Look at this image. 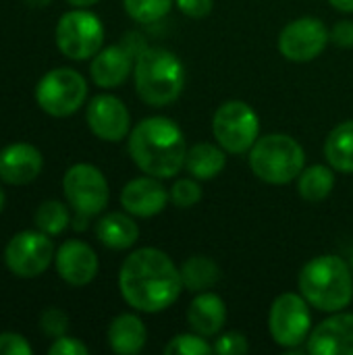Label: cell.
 <instances>
[{
  "label": "cell",
  "mask_w": 353,
  "mask_h": 355,
  "mask_svg": "<svg viewBox=\"0 0 353 355\" xmlns=\"http://www.w3.org/2000/svg\"><path fill=\"white\" fill-rule=\"evenodd\" d=\"M335 189V168L331 164L306 166L298 177V193L306 202H322Z\"/></svg>",
  "instance_id": "d4e9b609"
},
{
  "label": "cell",
  "mask_w": 353,
  "mask_h": 355,
  "mask_svg": "<svg viewBox=\"0 0 353 355\" xmlns=\"http://www.w3.org/2000/svg\"><path fill=\"white\" fill-rule=\"evenodd\" d=\"M227 166V152L218 144L202 141L187 150L185 168L198 181H210L218 177Z\"/></svg>",
  "instance_id": "7402d4cb"
},
{
  "label": "cell",
  "mask_w": 353,
  "mask_h": 355,
  "mask_svg": "<svg viewBox=\"0 0 353 355\" xmlns=\"http://www.w3.org/2000/svg\"><path fill=\"white\" fill-rule=\"evenodd\" d=\"M327 162L337 173H353V119L339 123L325 139Z\"/></svg>",
  "instance_id": "603a6c76"
},
{
  "label": "cell",
  "mask_w": 353,
  "mask_h": 355,
  "mask_svg": "<svg viewBox=\"0 0 353 355\" xmlns=\"http://www.w3.org/2000/svg\"><path fill=\"white\" fill-rule=\"evenodd\" d=\"M33 347L19 333H0V355H31Z\"/></svg>",
  "instance_id": "1f68e13d"
},
{
  "label": "cell",
  "mask_w": 353,
  "mask_h": 355,
  "mask_svg": "<svg viewBox=\"0 0 353 355\" xmlns=\"http://www.w3.org/2000/svg\"><path fill=\"white\" fill-rule=\"evenodd\" d=\"M69 223H71V214L67 206L58 200H48L40 204V208L35 210V227L50 237L60 235L69 227Z\"/></svg>",
  "instance_id": "484cf974"
},
{
  "label": "cell",
  "mask_w": 353,
  "mask_h": 355,
  "mask_svg": "<svg viewBox=\"0 0 353 355\" xmlns=\"http://www.w3.org/2000/svg\"><path fill=\"white\" fill-rule=\"evenodd\" d=\"M40 329L48 337H52V339L62 337V335H67V329H69V316L62 310H58V308H50V310H46L42 314Z\"/></svg>",
  "instance_id": "4dcf8cb0"
},
{
  "label": "cell",
  "mask_w": 353,
  "mask_h": 355,
  "mask_svg": "<svg viewBox=\"0 0 353 355\" xmlns=\"http://www.w3.org/2000/svg\"><path fill=\"white\" fill-rule=\"evenodd\" d=\"M160 181L162 179L152 175L131 179L121 191L123 210L135 218H152L160 214L171 200V193Z\"/></svg>",
  "instance_id": "2e32d148"
},
{
  "label": "cell",
  "mask_w": 353,
  "mask_h": 355,
  "mask_svg": "<svg viewBox=\"0 0 353 355\" xmlns=\"http://www.w3.org/2000/svg\"><path fill=\"white\" fill-rule=\"evenodd\" d=\"M62 191L69 206L75 210V229H83V223L104 212L110 200V189L104 173L87 162L73 164L62 177Z\"/></svg>",
  "instance_id": "8992f818"
},
{
  "label": "cell",
  "mask_w": 353,
  "mask_h": 355,
  "mask_svg": "<svg viewBox=\"0 0 353 355\" xmlns=\"http://www.w3.org/2000/svg\"><path fill=\"white\" fill-rule=\"evenodd\" d=\"M67 2L73 4V6H77V8H85V6H92V4L100 2V0H67Z\"/></svg>",
  "instance_id": "8d00e7d4"
},
{
  "label": "cell",
  "mask_w": 353,
  "mask_h": 355,
  "mask_svg": "<svg viewBox=\"0 0 353 355\" xmlns=\"http://www.w3.org/2000/svg\"><path fill=\"white\" fill-rule=\"evenodd\" d=\"M137 96L154 108L173 104L185 87V67L181 58L160 46H148L133 67Z\"/></svg>",
  "instance_id": "277c9868"
},
{
  "label": "cell",
  "mask_w": 353,
  "mask_h": 355,
  "mask_svg": "<svg viewBox=\"0 0 353 355\" xmlns=\"http://www.w3.org/2000/svg\"><path fill=\"white\" fill-rule=\"evenodd\" d=\"M87 98L85 77L69 67L48 71L35 85V102L50 116L75 114Z\"/></svg>",
  "instance_id": "ba28073f"
},
{
  "label": "cell",
  "mask_w": 353,
  "mask_h": 355,
  "mask_svg": "<svg viewBox=\"0 0 353 355\" xmlns=\"http://www.w3.org/2000/svg\"><path fill=\"white\" fill-rule=\"evenodd\" d=\"M212 135L227 154H248L260 137L258 112L243 100H227L214 110Z\"/></svg>",
  "instance_id": "52a82bcc"
},
{
  "label": "cell",
  "mask_w": 353,
  "mask_h": 355,
  "mask_svg": "<svg viewBox=\"0 0 353 355\" xmlns=\"http://www.w3.org/2000/svg\"><path fill=\"white\" fill-rule=\"evenodd\" d=\"M54 266L64 283L73 287H85L98 277L100 262L94 248H89L85 241L67 239L54 254Z\"/></svg>",
  "instance_id": "5bb4252c"
},
{
  "label": "cell",
  "mask_w": 353,
  "mask_h": 355,
  "mask_svg": "<svg viewBox=\"0 0 353 355\" xmlns=\"http://www.w3.org/2000/svg\"><path fill=\"white\" fill-rule=\"evenodd\" d=\"M54 245L44 231H21L4 248V264L19 279H35L54 260Z\"/></svg>",
  "instance_id": "8fae6325"
},
{
  "label": "cell",
  "mask_w": 353,
  "mask_h": 355,
  "mask_svg": "<svg viewBox=\"0 0 353 355\" xmlns=\"http://www.w3.org/2000/svg\"><path fill=\"white\" fill-rule=\"evenodd\" d=\"M89 131L102 139L117 144L131 133V114L125 102L112 94H98L89 100L85 110Z\"/></svg>",
  "instance_id": "4fadbf2b"
},
{
  "label": "cell",
  "mask_w": 353,
  "mask_h": 355,
  "mask_svg": "<svg viewBox=\"0 0 353 355\" xmlns=\"http://www.w3.org/2000/svg\"><path fill=\"white\" fill-rule=\"evenodd\" d=\"M175 4L183 15L191 19H202L212 12L214 0H175Z\"/></svg>",
  "instance_id": "836d02e7"
},
{
  "label": "cell",
  "mask_w": 353,
  "mask_h": 355,
  "mask_svg": "<svg viewBox=\"0 0 353 355\" xmlns=\"http://www.w3.org/2000/svg\"><path fill=\"white\" fill-rule=\"evenodd\" d=\"M352 270H353V256H352Z\"/></svg>",
  "instance_id": "ab89813d"
},
{
  "label": "cell",
  "mask_w": 353,
  "mask_h": 355,
  "mask_svg": "<svg viewBox=\"0 0 353 355\" xmlns=\"http://www.w3.org/2000/svg\"><path fill=\"white\" fill-rule=\"evenodd\" d=\"M56 46L71 60L94 58L104 44V25L98 15L75 8L64 12L56 23Z\"/></svg>",
  "instance_id": "9c48e42d"
},
{
  "label": "cell",
  "mask_w": 353,
  "mask_h": 355,
  "mask_svg": "<svg viewBox=\"0 0 353 355\" xmlns=\"http://www.w3.org/2000/svg\"><path fill=\"white\" fill-rule=\"evenodd\" d=\"M268 331L279 347L295 349L308 341L312 333L310 304L302 293H281L268 312Z\"/></svg>",
  "instance_id": "30bf717a"
},
{
  "label": "cell",
  "mask_w": 353,
  "mask_h": 355,
  "mask_svg": "<svg viewBox=\"0 0 353 355\" xmlns=\"http://www.w3.org/2000/svg\"><path fill=\"white\" fill-rule=\"evenodd\" d=\"M329 4L341 12H353V0H329Z\"/></svg>",
  "instance_id": "d590c367"
},
{
  "label": "cell",
  "mask_w": 353,
  "mask_h": 355,
  "mask_svg": "<svg viewBox=\"0 0 353 355\" xmlns=\"http://www.w3.org/2000/svg\"><path fill=\"white\" fill-rule=\"evenodd\" d=\"M306 349L312 355H353V314L333 312L312 329Z\"/></svg>",
  "instance_id": "9a60e30c"
},
{
  "label": "cell",
  "mask_w": 353,
  "mask_h": 355,
  "mask_svg": "<svg viewBox=\"0 0 353 355\" xmlns=\"http://www.w3.org/2000/svg\"><path fill=\"white\" fill-rule=\"evenodd\" d=\"M331 42L339 48H353V21H337L331 29Z\"/></svg>",
  "instance_id": "e575fe53"
},
{
  "label": "cell",
  "mask_w": 353,
  "mask_h": 355,
  "mask_svg": "<svg viewBox=\"0 0 353 355\" xmlns=\"http://www.w3.org/2000/svg\"><path fill=\"white\" fill-rule=\"evenodd\" d=\"M171 202L185 210V208H193L200 200H202V187H200V181L193 179V177H185V179H177L171 187Z\"/></svg>",
  "instance_id": "f1b7e54d"
},
{
  "label": "cell",
  "mask_w": 353,
  "mask_h": 355,
  "mask_svg": "<svg viewBox=\"0 0 353 355\" xmlns=\"http://www.w3.org/2000/svg\"><path fill=\"white\" fill-rule=\"evenodd\" d=\"M42 152L25 141L0 150V179L8 185H27L42 173Z\"/></svg>",
  "instance_id": "e0dca14e"
},
{
  "label": "cell",
  "mask_w": 353,
  "mask_h": 355,
  "mask_svg": "<svg viewBox=\"0 0 353 355\" xmlns=\"http://www.w3.org/2000/svg\"><path fill=\"white\" fill-rule=\"evenodd\" d=\"M179 270H181L183 289L191 293L210 291L221 281V266L208 256H189L179 266Z\"/></svg>",
  "instance_id": "cb8c5ba5"
},
{
  "label": "cell",
  "mask_w": 353,
  "mask_h": 355,
  "mask_svg": "<svg viewBox=\"0 0 353 355\" xmlns=\"http://www.w3.org/2000/svg\"><path fill=\"white\" fill-rule=\"evenodd\" d=\"M166 355H210L214 354V347L208 343L206 337L198 333H181L175 335L166 345H164Z\"/></svg>",
  "instance_id": "83f0119b"
},
{
  "label": "cell",
  "mask_w": 353,
  "mask_h": 355,
  "mask_svg": "<svg viewBox=\"0 0 353 355\" xmlns=\"http://www.w3.org/2000/svg\"><path fill=\"white\" fill-rule=\"evenodd\" d=\"M96 237L108 250H129L139 239V227L129 212H108L96 223Z\"/></svg>",
  "instance_id": "44dd1931"
},
{
  "label": "cell",
  "mask_w": 353,
  "mask_h": 355,
  "mask_svg": "<svg viewBox=\"0 0 353 355\" xmlns=\"http://www.w3.org/2000/svg\"><path fill=\"white\" fill-rule=\"evenodd\" d=\"M119 291L135 312L158 314L181 297V270L162 250L139 248L119 270Z\"/></svg>",
  "instance_id": "6da1fadb"
},
{
  "label": "cell",
  "mask_w": 353,
  "mask_h": 355,
  "mask_svg": "<svg viewBox=\"0 0 353 355\" xmlns=\"http://www.w3.org/2000/svg\"><path fill=\"white\" fill-rule=\"evenodd\" d=\"M48 354L50 355H87L89 354V349H87L79 339L62 335V337H56V339H54V343L50 345Z\"/></svg>",
  "instance_id": "d6a6232c"
},
{
  "label": "cell",
  "mask_w": 353,
  "mask_h": 355,
  "mask_svg": "<svg viewBox=\"0 0 353 355\" xmlns=\"http://www.w3.org/2000/svg\"><path fill=\"white\" fill-rule=\"evenodd\" d=\"M187 141L183 129L169 116L141 119L129 133V156L135 166L158 179H173L185 168Z\"/></svg>",
  "instance_id": "7a4b0ae2"
},
{
  "label": "cell",
  "mask_w": 353,
  "mask_h": 355,
  "mask_svg": "<svg viewBox=\"0 0 353 355\" xmlns=\"http://www.w3.org/2000/svg\"><path fill=\"white\" fill-rule=\"evenodd\" d=\"M227 322V306L221 295L212 291L198 293L187 308V324L193 333L210 339L216 337Z\"/></svg>",
  "instance_id": "d6986e66"
},
{
  "label": "cell",
  "mask_w": 353,
  "mask_h": 355,
  "mask_svg": "<svg viewBox=\"0 0 353 355\" xmlns=\"http://www.w3.org/2000/svg\"><path fill=\"white\" fill-rule=\"evenodd\" d=\"M252 173L268 185H287L306 168V152L302 144L287 133H268L248 152Z\"/></svg>",
  "instance_id": "5b68a950"
},
{
  "label": "cell",
  "mask_w": 353,
  "mask_h": 355,
  "mask_svg": "<svg viewBox=\"0 0 353 355\" xmlns=\"http://www.w3.org/2000/svg\"><path fill=\"white\" fill-rule=\"evenodd\" d=\"M331 42V31L316 17H300L289 21L277 40L281 56L291 62H310L318 58L327 44Z\"/></svg>",
  "instance_id": "7c38bea8"
},
{
  "label": "cell",
  "mask_w": 353,
  "mask_h": 355,
  "mask_svg": "<svg viewBox=\"0 0 353 355\" xmlns=\"http://www.w3.org/2000/svg\"><path fill=\"white\" fill-rule=\"evenodd\" d=\"M52 0H25V4H29V6H33V8H44V6H48Z\"/></svg>",
  "instance_id": "74e56055"
},
{
  "label": "cell",
  "mask_w": 353,
  "mask_h": 355,
  "mask_svg": "<svg viewBox=\"0 0 353 355\" xmlns=\"http://www.w3.org/2000/svg\"><path fill=\"white\" fill-rule=\"evenodd\" d=\"M135 56L125 44H114L102 48L89 64V75L98 87L112 89L127 81V77L133 73Z\"/></svg>",
  "instance_id": "ac0fdd59"
},
{
  "label": "cell",
  "mask_w": 353,
  "mask_h": 355,
  "mask_svg": "<svg viewBox=\"0 0 353 355\" xmlns=\"http://www.w3.org/2000/svg\"><path fill=\"white\" fill-rule=\"evenodd\" d=\"M4 202H6V198H4V191H2V187H0V212H2V208H4Z\"/></svg>",
  "instance_id": "f35d334b"
},
{
  "label": "cell",
  "mask_w": 353,
  "mask_h": 355,
  "mask_svg": "<svg viewBox=\"0 0 353 355\" xmlns=\"http://www.w3.org/2000/svg\"><path fill=\"white\" fill-rule=\"evenodd\" d=\"M212 347H214V354L241 355L250 352V341L243 333L231 331V333L218 335V339L212 343Z\"/></svg>",
  "instance_id": "f546056e"
},
{
  "label": "cell",
  "mask_w": 353,
  "mask_h": 355,
  "mask_svg": "<svg viewBox=\"0 0 353 355\" xmlns=\"http://www.w3.org/2000/svg\"><path fill=\"white\" fill-rule=\"evenodd\" d=\"M148 343V329L137 314H119L108 327V345L114 354L135 355Z\"/></svg>",
  "instance_id": "ffe728a7"
},
{
  "label": "cell",
  "mask_w": 353,
  "mask_h": 355,
  "mask_svg": "<svg viewBox=\"0 0 353 355\" xmlns=\"http://www.w3.org/2000/svg\"><path fill=\"white\" fill-rule=\"evenodd\" d=\"M300 293L320 312H341L353 300V270L343 258L322 254L312 258L298 279Z\"/></svg>",
  "instance_id": "3957f363"
},
{
  "label": "cell",
  "mask_w": 353,
  "mask_h": 355,
  "mask_svg": "<svg viewBox=\"0 0 353 355\" xmlns=\"http://www.w3.org/2000/svg\"><path fill=\"white\" fill-rule=\"evenodd\" d=\"M123 6L133 21L148 25L164 19L173 8V0H123Z\"/></svg>",
  "instance_id": "4316f807"
}]
</instances>
